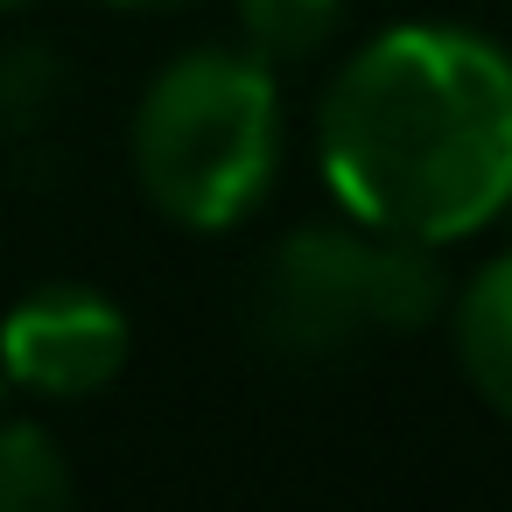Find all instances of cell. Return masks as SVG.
Masks as SVG:
<instances>
[{"label":"cell","mask_w":512,"mask_h":512,"mask_svg":"<svg viewBox=\"0 0 512 512\" xmlns=\"http://www.w3.org/2000/svg\"><path fill=\"white\" fill-rule=\"evenodd\" d=\"M316 169L344 218L456 246L512 211V50L456 22L358 43L316 106Z\"/></svg>","instance_id":"1"},{"label":"cell","mask_w":512,"mask_h":512,"mask_svg":"<svg viewBox=\"0 0 512 512\" xmlns=\"http://www.w3.org/2000/svg\"><path fill=\"white\" fill-rule=\"evenodd\" d=\"M113 8H134V15H176V8H197V0H113Z\"/></svg>","instance_id":"9"},{"label":"cell","mask_w":512,"mask_h":512,"mask_svg":"<svg viewBox=\"0 0 512 512\" xmlns=\"http://www.w3.org/2000/svg\"><path fill=\"white\" fill-rule=\"evenodd\" d=\"M64 57L36 36H0V134H36L64 99Z\"/></svg>","instance_id":"8"},{"label":"cell","mask_w":512,"mask_h":512,"mask_svg":"<svg viewBox=\"0 0 512 512\" xmlns=\"http://www.w3.org/2000/svg\"><path fill=\"white\" fill-rule=\"evenodd\" d=\"M78 498L64 442L29 421V414H0V512H57Z\"/></svg>","instance_id":"6"},{"label":"cell","mask_w":512,"mask_h":512,"mask_svg":"<svg viewBox=\"0 0 512 512\" xmlns=\"http://www.w3.org/2000/svg\"><path fill=\"white\" fill-rule=\"evenodd\" d=\"M127 155L155 218L183 232L246 225L288 162L281 71L246 43H197L169 57L134 106Z\"/></svg>","instance_id":"2"},{"label":"cell","mask_w":512,"mask_h":512,"mask_svg":"<svg viewBox=\"0 0 512 512\" xmlns=\"http://www.w3.org/2000/svg\"><path fill=\"white\" fill-rule=\"evenodd\" d=\"M134 358V323L85 281H43L0 316V372L36 400H92Z\"/></svg>","instance_id":"4"},{"label":"cell","mask_w":512,"mask_h":512,"mask_svg":"<svg viewBox=\"0 0 512 512\" xmlns=\"http://www.w3.org/2000/svg\"><path fill=\"white\" fill-rule=\"evenodd\" d=\"M505 218H512V211H505Z\"/></svg>","instance_id":"12"},{"label":"cell","mask_w":512,"mask_h":512,"mask_svg":"<svg viewBox=\"0 0 512 512\" xmlns=\"http://www.w3.org/2000/svg\"><path fill=\"white\" fill-rule=\"evenodd\" d=\"M232 15H239V43L253 57H267L274 71H288L337 43L344 0H232Z\"/></svg>","instance_id":"7"},{"label":"cell","mask_w":512,"mask_h":512,"mask_svg":"<svg viewBox=\"0 0 512 512\" xmlns=\"http://www.w3.org/2000/svg\"><path fill=\"white\" fill-rule=\"evenodd\" d=\"M449 337L477 400L512 421V246L491 253L463 288H449Z\"/></svg>","instance_id":"5"},{"label":"cell","mask_w":512,"mask_h":512,"mask_svg":"<svg viewBox=\"0 0 512 512\" xmlns=\"http://www.w3.org/2000/svg\"><path fill=\"white\" fill-rule=\"evenodd\" d=\"M0 393H8V372H0Z\"/></svg>","instance_id":"11"},{"label":"cell","mask_w":512,"mask_h":512,"mask_svg":"<svg viewBox=\"0 0 512 512\" xmlns=\"http://www.w3.org/2000/svg\"><path fill=\"white\" fill-rule=\"evenodd\" d=\"M22 8H36V0H0V15H22Z\"/></svg>","instance_id":"10"},{"label":"cell","mask_w":512,"mask_h":512,"mask_svg":"<svg viewBox=\"0 0 512 512\" xmlns=\"http://www.w3.org/2000/svg\"><path fill=\"white\" fill-rule=\"evenodd\" d=\"M449 309L442 246L372 232L358 218L295 225L253 281V337L274 358H344L379 330H428Z\"/></svg>","instance_id":"3"}]
</instances>
